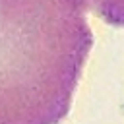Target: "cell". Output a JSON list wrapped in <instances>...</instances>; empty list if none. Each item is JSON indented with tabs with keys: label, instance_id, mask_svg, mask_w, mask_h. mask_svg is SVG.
<instances>
[{
	"label": "cell",
	"instance_id": "1",
	"mask_svg": "<svg viewBox=\"0 0 124 124\" xmlns=\"http://www.w3.org/2000/svg\"><path fill=\"white\" fill-rule=\"evenodd\" d=\"M85 0H0V124H60L93 45Z\"/></svg>",
	"mask_w": 124,
	"mask_h": 124
},
{
	"label": "cell",
	"instance_id": "2",
	"mask_svg": "<svg viewBox=\"0 0 124 124\" xmlns=\"http://www.w3.org/2000/svg\"><path fill=\"white\" fill-rule=\"evenodd\" d=\"M85 6L105 23L124 27V0H85Z\"/></svg>",
	"mask_w": 124,
	"mask_h": 124
}]
</instances>
